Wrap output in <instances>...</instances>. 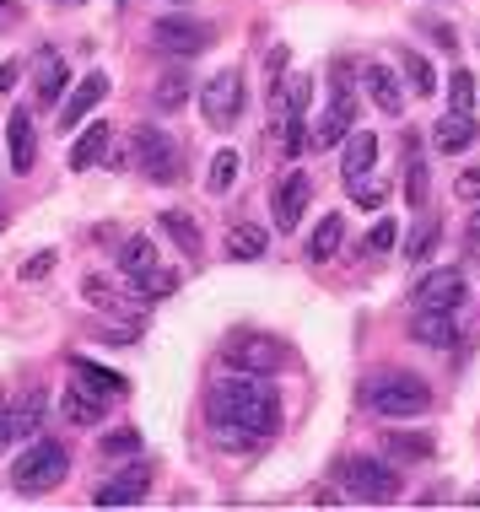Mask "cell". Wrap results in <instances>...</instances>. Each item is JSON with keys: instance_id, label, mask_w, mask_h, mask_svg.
Listing matches in <instances>:
<instances>
[{"instance_id": "cell-30", "label": "cell", "mask_w": 480, "mask_h": 512, "mask_svg": "<svg viewBox=\"0 0 480 512\" xmlns=\"http://www.w3.org/2000/svg\"><path fill=\"white\" fill-rule=\"evenodd\" d=\"M227 254L232 259H259V254H265V232L249 227V221H232V227H227Z\"/></svg>"}, {"instance_id": "cell-12", "label": "cell", "mask_w": 480, "mask_h": 512, "mask_svg": "<svg viewBox=\"0 0 480 512\" xmlns=\"http://www.w3.org/2000/svg\"><path fill=\"white\" fill-rule=\"evenodd\" d=\"M351 130H356V98H351V87H329V108H324L319 130H313V146H340Z\"/></svg>"}, {"instance_id": "cell-17", "label": "cell", "mask_w": 480, "mask_h": 512, "mask_svg": "<svg viewBox=\"0 0 480 512\" xmlns=\"http://www.w3.org/2000/svg\"><path fill=\"white\" fill-rule=\"evenodd\" d=\"M6 146H11V168H17V173L33 168L38 135H33V114H27V108H11V119H6Z\"/></svg>"}, {"instance_id": "cell-38", "label": "cell", "mask_w": 480, "mask_h": 512, "mask_svg": "<svg viewBox=\"0 0 480 512\" xmlns=\"http://www.w3.org/2000/svg\"><path fill=\"white\" fill-rule=\"evenodd\" d=\"M437 232H443V227H437V221L427 216V221H421V232H410V243H405V254H410V259H427V254H432V248H437Z\"/></svg>"}, {"instance_id": "cell-28", "label": "cell", "mask_w": 480, "mask_h": 512, "mask_svg": "<svg viewBox=\"0 0 480 512\" xmlns=\"http://www.w3.org/2000/svg\"><path fill=\"white\" fill-rule=\"evenodd\" d=\"M119 270L130 275H146V270H157V243L152 238H125V248H119Z\"/></svg>"}, {"instance_id": "cell-27", "label": "cell", "mask_w": 480, "mask_h": 512, "mask_svg": "<svg viewBox=\"0 0 480 512\" xmlns=\"http://www.w3.org/2000/svg\"><path fill=\"white\" fill-rule=\"evenodd\" d=\"M157 221H162V232H168V238L184 248L189 259H200V227L189 221V211H162Z\"/></svg>"}, {"instance_id": "cell-10", "label": "cell", "mask_w": 480, "mask_h": 512, "mask_svg": "<svg viewBox=\"0 0 480 512\" xmlns=\"http://www.w3.org/2000/svg\"><path fill=\"white\" fill-rule=\"evenodd\" d=\"M308 200H313L308 173H286L281 184H276V195H270V216H276V227H281V232H297V227H303Z\"/></svg>"}, {"instance_id": "cell-36", "label": "cell", "mask_w": 480, "mask_h": 512, "mask_svg": "<svg viewBox=\"0 0 480 512\" xmlns=\"http://www.w3.org/2000/svg\"><path fill=\"white\" fill-rule=\"evenodd\" d=\"M448 103H454V114H470V108H475V76L470 71L448 76Z\"/></svg>"}, {"instance_id": "cell-47", "label": "cell", "mask_w": 480, "mask_h": 512, "mask_svg": "<svg viewBox=\"0 0 480 512\" xmlns=\"http://www.w3.org/2000/svg\"><path fill=\"white\" fill-rule=\"evenodd\" d=\"M470 238H480V216H475V221H470Z\"/></svg>"}, {"instance_id": "cell-7", "label": "cell", "mask_w": 480, "mask_h": 512, "mask_svg": "<svg viewBox=\"0 0 480 512\" xmlns=\"http://www.w3.org/2000/svg\"><path fill=\"white\" fill-rule=\"evenodd\" d=\"M227 367L232 372H281V362H286V345L276 340V335H232L227 340Z\"/></svg>"}, {"instance_id": "cell-6", "label": "cell", "mask_w": 480, "mask_h": 512, "mask_svg": "<svg viewBox=\"0 0 480 512\" xmlns=\"http://www.w3.org/2000/svg\"><path fill=\"white\" fill-rule=\"evenodd\" d=\"M464 297H470V281H464V270H454V265L427 270V275L416 281V292H410L416 313H459Z\"/></svg>"}, {"instance_id": "cell-25", "label": "cell", "mask_w": 480, "mask_h": 512, "mask_svg": "<svg viewBox=\"0 0 480 512\" xmlns=\"http://www.w3.org/2000/svg\"><path fill=\"white\" fill-rule=\"evenodd\" d=\"M189 87H195V81H189L184 71H173V76H162L157 87H152V108L157 114H178V108L189 103Z\"/></svg>"}, {"instance_id": "cell-11", "label": "cell", "mask_w": 480, "mask_h": 512, "mask_svg": "<svg viewBox=\"0 0 480 512\" xmlns=\"http://www.w3.org/2000/svg\"><path fill=\"white\" fill-rule=\"evenodd\" d=\"M65 87H71V65H65L54 49H38V60H33V103L38 108L65 103Z\"/></svg>"}, {"instance_id": "cell-5", "label": "cell", "mask_w": 480, "mask_h": 512, "mask_svg": "<svg viewBox=\"0 0 480 512\" xmlns=\"http://www.w3.org/2000/svg\"><path fill=\"white\" fill-rule=\"evenodd\" d=\"M130 146H135V168L152 178V184H178V178H184V151H178V141L168 130L141 124Z\"/></svg>"}, {"instance_id": "cell-29", "label": "cell", "mask_w": 480, "mask_h": 512, "mask_svg": "<svg viewBox=\"0 0 480 512\" xmlns=\"http://www.w3.org/2000/svg\"><path fill=\"white\" fill-rule=\"evenodd\" d=\"M238 168H243V157H238L232 146H222V151H216V157H211V173H205V184H211V195H227V189L238 184Z\"/></svg>"}, {"instance_id": "cell-23", "label": "cell", "mask_w": 480, "mask_h": 512, "mask_svg": "<svg viewBox=\"0 0 480 512\" xmlns=\"http://www.w3.org/2000/svg\"><path fill=\"white\" fill-rule=\"evenodd\" d=\"M432 146L443 151V157H459V151H470V146H475V119H470V114H448L443 124H437Z\"/></svg>"}, {"instance_id": "cell-34", "label": "cell", "mask_w": 480, "mask_h": 512, "mask_svg": "<svg viewBox=\"0 0 480 512\" xmlns=\"http://www.w3.org/2000/svg\"><path fill=\"white\" fill-rule=\"evenodd\" d=\"M81 297H87L92 308H103V313H119V308H125V297H119L114 286L103 281V275H87V281H81Z\"/></svg>"}, {"instance_id": "cell-31", "label": "cell", "mask_w": 480, "mask_h": 512, "mask_svg": "<svg viewBox=\"0 0 480 512\" xmlns=\"http://www.w3.org/2000/svg\"><path fill=\"white\" fill-rule=\"evenodd\" d=\"M178 292V270H146V275H135V297L141 302H162V297H173Z\"/></svg>"}, {"instance_id": "cell-48", "label": "cell", "mask_w": 480, "mask_h": 512, "mask_svg": "<svg viewBox=\"0 0 480 512\" xmlns=\"http://www.w3.org/2000/svg\"><path fill=\"white\" fill-rule=\"evenodd\" d=\"M0 27H6V22H0Z\"/></svg>"}, {"instance_id": "cell-46", "label": "cell", "mask_w": 480, "mask_h": 512, "mask_svg": "<svg viewBox=\"0 0 480 512\" xmlns=\"http://www.w3.org/2000/svg\"><path fill=\"white\" fill-rule=\"evenodd\" d=\"M11 11H17V0H0V22H6V17H11Z\"/></svg>"}, {"instance_id": "cell-13", "label": "cell", "mask_w": 480, "mask_h": 512, "mask_svg": "<svg viewBox=\"0 0 480 512\" xmlns=\"http://www.w3.org/2000/svg\"><path fill=\"white\" fill-rule=\"evenodd\" d=\"M146 491H152V469L130 464L125 475L103 480V486L92 491V502H98V507H135V502H146Z\"/></svg>"}, {"instance_id": "cell-8", "label": "cell", "mask_w": 480, "mask_h": 512, "mask_svg": "<svg viewBox=\"0 0 480 512\" xmlns=\"http://www.w3.org/2000/svg\"><path fill=\"white\" fill-rule=\"evenodd\" d=\"M152 44L162 54H205L216 44V27L195 17H157L152 22Z\"/></svg>"}, {"instance_id": "cell-4", "label": "cell", "mask_w": 480, "mask_h": 512, "mask_svg": "<svg viewBox=\"0 0 480 512\" xmlns=\"http://www.w3.org/2000/svg\"><path fill=\"white\" fill-rule=\"evenodd\" d=\"M340 486H346V496H356V502L389 507V502H400L405 480L394 475V464H383V459H367V453H356V459L340 464Z\"/></svg>"}, {"instance_id": "cell-2", "label": "cell", "mask_w": 480, "mask_h": 512, "mask_svg": "<svg viewBox=\"0 0 480 512\" xmlns=\"http://www.w3.org/2000/svg\"><path fill=\"white\" fill-rule=\"evenodd\" d=\"M65 475H71V453H65V442L60 437H33L27 453L17 459V469H11V486H17V496H44V491L60 486Z\"/></svg>"}, {"instance_id": "cell-16", "label": "cell", "mask_w": 480, "mask_h": 512, "mask_svg": "<svg viewBox=\"0 0 480 512\" xmlns=\"http://www.w3.org/2000/svg\"><path fill=\"white\" fill-rule=\"evenodd\" d=\"M44 410H49V399L38 394V389H27L17 405H6V426H11V442H27V437H38L44 432Z\"/></svg>"}, {"instance_id": "cell-45", "label": "cell", "mask_w": 480, "mask_h": 512, "mask_svg": "<svg viewBox=\"0 0 480 512\" xmlns=\"http://www.w3.org/2000/svg\"><path fill=\"white\" fill-rule=\"evenodd\" d=\"M11 442V426H6V405H0V448Z\"/></svg>"}, {"instance_id": "cell-37", "label": "cell", "mask_w": 480, "mask_h": 512, "mask_svg": "<svg viewBox=\"0 0 480 512\" xmlns=\"http://www.w3.org/2000/svg\"><path fill=\"white\" fill-rule=\"evenodd\" d=\"M270 130H276V141H281V151H286V157H297V151H303V114H292V119H276Z\"/></svg>"}, {"instance_id": "cell-3", "label": "cell", "mask_w": 480, "mask_h": 512, "mask_svg": "<svg viewBox=\"0 0 480 512\" xmlns=\"http://www.w3.org/2000/svg\"><path fill=\"white\" fill-rule=\"evenodd\" d=\"M367 405L389 421H416V415L432 410V389L416 372H383L378 383H367Z\"/></svg>"}, {"instance_id": "cell-35", "label": "cell", "mask_w": 480, "mask_h": 512, "mask_svg": "<svg viewBox=\"0 0 480 512\" xmlns=\"http://www.w3.org/2000/svg\"><path fill=\"white\" fill-rule=\"evenodd\" d=\"M405 76H410V87H416V98L437 92V71H432V60H421L416 49H405Z\"/></svg>"}, {"instance_id": "cell-21", "label": "cell", "mask_w": 480, "mask_h": 512, "mask_svg": "<svg viewBox=\"0 0 480 512\" xmlns=\"http://www.w3.org/2000/svg\"><path fill=\"white\" fill-rule=\"evenodd\" d=\"M410 335L421 345H432V351H448V345H459V324H454V313H416Z\"/></svg>"}, {"instance_id": "cell-1", "label": "cell", "mask_w": 480, "mask_h": 512, "mask_svg": "<svg viewBox=\"0 0 480 512\" xmlns=\"http://www.w3.org/2000/svg\"><path fill=\"white\" fill-rule=\"evenodd\" d=\"M211 426L222 432V448H249V442H265L281 421V399L270 389L265 372H232V378L211 383Z\"/></svg>"}, {"instance_id": "cell-9", "label": "cell", "mask_w": 480, "mask_h": 512, "mask_svg": "<svg viewBox=\"0 0 480 512\" xmlns=\"http://www.w3.org/2000/svg\"><path fill=\"white\" fill-rule=\"evenodd\" d=\"M200 108H205V119H211L216 130H227V124L243 114V71H216L200 87Z\"/></svg>"}, {"instance_id": "cell-19", "label": "cell", "mask_w": 480, "mask_h": 512, "mask_svg": "<svg viewBox=\"0 0 480 512\" xmlns=\"http://www.w3.org/2000/svg\"><path fill=\"white\" fill-rule=\"evenodd\" d=\"M308 98H313V81H308V76L276 81V87H270V124H276V119H292V114H303Z\"/></svg>"}, {"instance_id": "cell-22", "label": "cell", "mask_w": 480, "mask_h": 512, "mask_svg": "<svg viewBox=\"0 0 480 512\" xmlns=\"http://www.w3.org/2000/svg\"><path fill=\"white\" fill-rule=\"evenodd\" d=\"M103 405H108V399L92 394L87 383L65 389V399H60V410H65V421H71V426H98V421H103Z\"/></svg>"}, {"instance_id": "cell-42", "label": "cell", "mask_w": 480, "mask_h": 512, "mask_svg": "<svg viewBox=\"0 0 480 512\" xmlns=\"http://www.w3.org/2000/svg\"><path fill=\"white\" fill-rule=\"evenodd\" d=\"M394 248V221H378L373 232H367V243H362V254L373 259V254H389Z\"/></svg>"}, {"instance_id": "cell-33", "label": "cell", "mask_w": 480, "mask_h": 512, "mask_svg": "<svg viewBox=\"0 0 480 512\" xmlns=\"http://www.w3.org/2000/svg\"><path fill=\"white\" fill-rule=\"evenodd\" d=\"M394 459H432V437L427 432H389Z\"/></svg>"}, {"instance_id": "cell-32", "label": "cell", "mask_w": 480, "mask_h": 512, "mask_svg": "<svg viewBox=\"0 0 480 512\" xmlns=\"http://www.w3.org/2000/svg\"><path fill=\"white\" fill-rule=\"evenodd\" d=\"M405 200H410V211L427 205V162L416 157V141H410V162H405Z\"/></svg>"}, {"instance_id": "cell-40", "label": "cell", "mask_w": 480, "mask_h": 512, "mask_svg": "<svg viewBox=\"0 0 480 512\" xmlns=\"http://www.w3.org/2000/svg\"><path fill=\"white\" fill-rule=\"evenodd\" d=\"M49 270H54V248H38L33 259H22V265H17V275H22V281H44Z\"/></svg>"}, {"instance_id": "cell-26", "label": "cell", "mask_w": 480, "mask_h": 512, "mask_svg": "<svg viewBox=\"0 0 480 512\" xmlns=\"http://www.w3.org/2000/svg\"><path fill=\"white\" fill-rule=\"evenodd\" d=\"M340 243H346V216L329 211V216L319 221V227H313V238H308V259H329Z\"/></svg>"}, {"instance_id": "cell-24", "label": "cell", "mask_w": 480, "mask_h": 512, "mask_svg": "<svg viewBox=\"0 0 480 512\" xmlns=\"http://www.w3.org/2000/svg\"><path fill=\"white\" fill-rule=\"evenodd\" d=\"M71 372H76V383H87V389H92V394H103V399H119V394L130 389V383L119 378V372H108V367H98V362H87V356H81Z\"/></svg>"}, {"instance_id": "cell-43", "label": "cell", "mask_w": 480, "mask_h": 512, "mask_svg": "<svg viewBox=\"0 0 480 512\" xmlns=\"http://www.w3.org/2000/svg\"><path fill=\"white\" fill-rule=\"evenodd\" d=\"M454 189H459V200H480V162L459 173V184H454Z\"/></svg>"}, {"instance_id": "cell-15", "label": "cell", "mask_w": 480, "mask_h": 512, "mask_svg": "<svg viewBox=\"0 0 480 512\" xmlns=\"http://www.w3.org/2000/svg\"><path fill=\"white\" fill-rule=\"evenodd\" d=\"M362 87L373 92V103H378V114H389V119H400L405 114V87H400V76L389 71V65H362Z\"/></svg>"}, {"instance_id": "cell-44", "label": "cell", "mask_w": 480, "mask_h": 512, "mask_svg": "<svg viewBox=\"0 0 480 512\" xmlns=\"http://www.w3.org/2000/svg\"><path fill=\"white\" fill-rule=\"evenodd\" d=\"M17 87V65H0V92H11Z\"/></svg>"}, {"instance_id": "cell-14", "label": "cell", "mask_w": 480, "mask_h": 512, "mask_svg": "<svg viewBox=\"0 0 480 512\" xmlns=\"http://www.w3.org/2000/svg\"><path fill=\"white\" fill-rule=\"evenodd\" d=\"M103 98H108V76H103V71H87V76L76 81V92H71V98L60 103V130L71 135L76 124L87 119V114H92V108H98Z\"/></svg>"}, {"instance_id": "cell-18", "label": "cell", "mask_w": 480, "mask_h": 512, "mask_svg": "<svg viewBox=\"0 0 480 512\" xmlns=\"http://www.w3.org/2000/svg\"><path fill=\"white\" fill-rule=\"evenodd\" d=\"M340 146H346V157H340V178H346V184L367 178V168L378 162V135L373 130H351Z\"/></svg>"}, {"instance_id": "cell-20", "label": "cell", "mask_w": 480, "mask_h": 512, "mask_svg": "<svg viewBox=\"0 0 480 512\" xmlns=\"http://www.w3.org/2000/svg\"><path fill=\"white\" fill-rule=\"evenodd\" d=\"M108 141H114V124H87L81 130V141L71 146V173H87L92 162L108 157Z\"/></svg>"}, {"instance_id": "cell-41", "label": "cell", "mask_w": 480, "mask_h": 512, "mask_svg": "<svg viewBox=\"0 0 480 512\" xmlns=\"http://www.w3.org/2000/svg\"><path fill=\"white\" fill-rule=\"evenodd\" d=\"M98 448L108 453V459H114V453H141V432H130V426H125V432H108Z\"/></svg>"}, {"instance_id": "cell-39", "label": "cell", "mask_w": 480, "mask_h": 512, "mask_svg": "<svg viewBox=\"0 0 480 512\" xmlns=\"http://www.w3.org/2000/svg\"><path fill=\"white\" fill-rule=\"evenodd\" d=\"M351 200L362 205V211H378V205L389 200V189H383L378 178H373V184H367V178H356V184H351Z\"/></svg>"}]
</instances>
